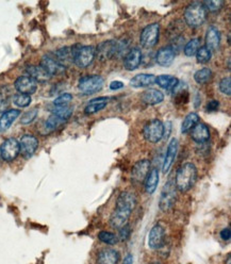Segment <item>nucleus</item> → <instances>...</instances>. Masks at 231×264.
I'll list each match as a JSON object with an SVG mask.
<instances>
[{"label":"nucleus","instance_id":"1","mask_svg":"<svg viewBox=\"0 0 231 264\" xmlns=\"http://www.w3.org/2000/svg\"><path fill=\"white\" fill-rule=\"evenodd\" d=\"M136 204V197L132 192H122L118 198L116 208L110 218V225L114 229H120L127 224Z\"/></svg>","mask_w":231,"mask_h":264},{"label":"nucleus","instance_id":"2","mask_svg":"<svg viewBox=\"0 0 231 264\" xmlns=\"http://www.w3.org/2000/svg\"><path fill=\"white\" fill-rule=\"evenodd\" d=\"M197 180V168L193 163H184L178 168L175 177V186L180 192H188Z\"/></svg>","mask_w":231,"mask_h":264},{"label":"nucleus","instance_id":"3","mask_svg":"<svg viewBox=\"0 0 231 264\" xmlns=\"http://www.w3.org/2000/svg\"><path fill=\"white\" fill-rule=\"evenodd\" d=\"M207 18V11H206L202 2L190 4L184 11V20L188 26L192 28L200 27Z\"/></svg>","mask_w":231,"mask_h":264},{"label":"nucleus","instance_id":"4","mask_svg":"<svg viewBox=\"0 0 231 264\" xmlns=\"http://www.w3.org/2000/svg\"><path fill=\"white\" fill-rule=\"evenodd\" d=\"M176 200H177V188L175 186L174 181L168 180V182L164 184L161 191L160 200H159L160 210L163 212L170 211L176 204Z\"/></svg>","mask_w":231,"mask_h":264},{"label":"nucleus","instance_id":"5","mask_svg":"<svg viewBox=\"0 0 231 264\" xmlns=\"http://www.w3.org/2000/svg\"><path fill=\"white\" fill-rule=\"evenodd\" d=\"M104 84V81L102 76L90 75L80 78L78 88L84 95H92L100 92Z\"/></svg>","mask_w":231,"mask_h":264},{"label":"nucleus","instance_id":"6","mask_svg":"<svg viewBox=\"0 0 231 264\" xmlns=\"http://www.w3.org/2000/svg\"><path fill=\"white\" fill-rule=\"evenodd\" d=\"M159 34H160V24L156 22L150 24L142 30L141 36H140V42H141V45L144 48L150 49L158 43Z\"/></svg>","mask_w":231,"mask_h":264},{"label":"nucleus","instance_id":"7","mask_svg":"<svg viewBox=\"0 0 231 264\" xmlns=\"http://www.w3.org/2000/svg\"><path fill=\"white\" fill-rule=\"evenodd\" d=\"M143 136L147 142L158 143L163 138V122L160 120H152L143 128Z\"/></svg>","mask_w":231,"mask_h":264},{"label":"nucleus","instance_id":"8","mask_svg":"<svg viewBox=\"0 0 231 264\" xmlns=\"http://www.w3.org/2000/svg\"><path fill=\"white\" fill-rule=\"evenodd\" d=\"M95 59V47L94 46H79L77 49L75 58H74V63L78 68H86L92 64Z\"/></svg>","mask_w":231,"mask_h":264},{"label":"nucleus","instance_id":"9","mask_svg":"<svg viewBox=\"0 0 231 264\" xmlns=\"http://www.w3.org/2000/svg\"><path fill=\"white\" fill-rule=\"evenodd\" d=\"M0 154H2V158L6 162L15 160L16 156L20 154V142L14 138H6L0 147Z\"/></svg>","mask_w":231,"mask_h":264},{"label":"nucleus","instance_id":"10","mask_svg":"<svg viewBox=\"0 0 231 264\" xmlns=\"http://www.w3.org/2000/svg\"><path fill=\"white\" fill-rule=\"evenodd\" d=\"M38 147V140L31 134H24L20 141V154L24 159H30Z\"/></svg>","mask_w":231,"mask_h":264},{"label":"nucleus","instance_id":"11","mask_svg":"<svg viewBox=\"0 0 231 264\" xmlns=\"http://www.w3.org/2000/svg\"><path fill=\"white\" fill-rule=\"evenodd\" d=\"M40 66L50 77L62 75L63 72H65V66L60 64L54 59V56H50L49 54H46L42 58V60H40Z\"/></svg>","mask_w":231,"mask_h":264},{"label":"nucleus","instance_id":"12","mask_svg":"<svg viewBox=\"0 0 231 264\" xmlns=\"http://www.w3.org/2000/svg\"><path fill=\"white\" fill-rule=\"evenodd\" d=\"M150 170V162L148 160H141L134 164L131 172V180L134 184H142L145 181L148 172Z\"/></svg>","mask_w":231,"mask_h":264},{"label":"nucleus","instance_id":"13","mask_svg":"<svg viewBox=\"0 0 231 264\" xmlns=\"http://www.w3.org/2000/svg\"><path fill=\"white\" fill-rule=\"evenodd\" d=\"M14 86L20 94L31 96L38 90V82H36L29 76H20L14 82Z\"/></svg>","mask_w":231,"mask_h":264},{"label":"nucleus","instance_id":"14","mask_svg":"<svg viewBox=\"0 0 231 264\" xmlns=\"http://www.w3.org/2000/svg\"><path fill=\"white\" fill-rule=\"evenodd\" d=\"M165 244V230L161 225H154L148 236V246L152 250H161Z\"/></svg>","mask_w":231,"mask_h":264},{"label":"nucleus","instance_id":"15","mask_svg":"<svg viewBox=\"0 0 231 264\" xmlns=\"http://www.w3.org/2000/svg\"><path fill=\"white\" fill-rule=\"evenodd\" d=\"M95 56L99 61L106 62L115 56V40H109L100 43L95 49Z\"/></svg>","mask_w":231,"mask_h":264},{"label":"nucleus","instance_id":"16","mask_svg":"<svg viewBox=\"0 0 231 264\" xmlns=\"http://www.w3.org/2000/svg\"><path fill=\"white\" fill-rule=\"evenodd\" d=\"M142 62V50L140 47H134L124 58V66L127 70H136Z\"/></svg>","mask_w":231,"mask_h":264},{"label":"nucleus","instance_id":"17","mask_svg":"<svg viewBox=\"0 0 231 264\" xmlns=\"http://www.w3.org/2000/svg\"><path fill=\"white\" fill-rule=\"evenodd\" d=\"M178 140L177 138H172L170 142L168 143V150H166V154H165V158L163 161V166H162V170L164 174H166V172H170V168L172 166V164L175 162L176 159V156L178 152Z\"/></svg>","mask_w":231,"mask_h":264},{"label":"nucleus","instance_id":"18","mask_svg":"<svg viewBox=\"0 0 231 264\" xmlns=\"http://www.w3.org/2000/svg\"><path fill=\"white\" fill-rule=\"evenodd\" d=\"M176 56V52L174 49L172 48L170 45L164 46L160 48L156 56V61L159 65L163 66V68H168L172 63L174 62Z\"/></svg>","mask_w":231,"mask_h":264},{"label":"nucleus","instance_id":"19","mask_svg":"<svg viewBox=\"0 0 231 264\" xmlns=\"http://www.w3.org/2000/svg\"><path fill=\"white\" fill-rule=\"evenodd\" d=\"M80 45H75L72 47H63L59 50H56L54 54V59L65 66V64H68L74 62V58H75L77 49L79 48Z\"/></svg>","mask_w":231,"mask_h":264},{"label":"nucleus","instance_id":"20","mask_svg":"<svg viewBox=\"0 0 231 264\" xmlns=\"http://www.w3.org/2000/svg\"><path fill=\"white\" fill-rule=\"evenodd\" d=\"M220 44V32L216 27L211 26L207 30V34H206V47H207L212 52L218 50Z\"/></svg>","mask_w":231,"mask_h":264},{"label":"nucleus","instance_id":"21","mask_svg":"<svg viewBox=\"0 0 231 264\" xmlns=\"http://www.w3.org/2000/svg\"><path fill=\"white\" fill-rule=\"evenodd\" d=\"M191 136L193 141H195L198 144H204L207 143L210 140V131L207 125L198 122L197 125L192 129Z\"/></svg>","mask_w":231,"mask_h":264},{"label":"nucleus","instance_id":"22","mask_svg":"<svg viewBox=\"0 0 231 264\" xmlns=\"http://www.w3.org/2000/svg\"><path fill=\"white\" fill-rule=\"evenodd\" d=\"M120 252L113 248H104L98 252L97 263L98 264H118Z\"/></svg>","mask_w":231,"mask_h":264},{"label":"nucleus","instance_id":"23","mask_svg":"<svg viewBox=\"0 0 231 264\" xmlns=\"http://www.w3.org/2000/svg\"><path fill=\"white\" fill-rule=\"evenodd\" d=\"M156 84V76L152 74H140L134 76L130 81V86L132 88H147Z\"/></svg>","mask_w":231,"mask_h":264},{"label":"nucleus","instance_id":"24","mask_svg":"<svg viewBox=\"0 0 231 264\" xmlns=\"http://www.w3.org/2000/svg\"><path fill=\"white\" fill-rule=\"evenodd\" d=\"M20 115V111L16 109H11L4 112V114L0 116V132H4L9 129L12 124L18 120Z\"/></svg>","mask_w":231,"mask_h":264},{"label":"nucleus","instance_id":"25","mask_svg":"<svg viewBox=\"0 0 231 264\" xmlns=\"http://www.w3.org/2000/svg\"><path fill=\"white\" fill-rule=\"evenodd\" d=\"M26 72L28 74V76L36 82H47L52 78L40 65L26 66Z\"/></svg>","mask_w":231,"mask_h":264},{"label":"nucleus","instance_id":"26","mask_svg":"<svg viewBox=\"0 0 231 264\" xmlns=\"http://www.w3.org/2000/svg\"><path fill=\"white\" fill-rule=\"evenodd\" d=\"M172 92L174 94V102L176 104H184L188 102V90L184 82L179 81Z\"/></svg>","mask_w":231,"mask_h":264},{"label":"nucleus","instance_id":"27","mask_svg":"<svg viewBox=\"0 0 231 264\" xmlns=\"http://www.w3.org/2000/svg\"><path fill=\"white\" fill-rule=\"evenodd\" d=\"M164 95L162 92L154 88H150L145 90L142 95V100L144 104H150V106H156L159 104L163 102Z\"/></svg>","mask_w":231,"mask_h":264},{"label":"nucleus","instance_id":"28","mask_svg":"<svg viewBox=\"0 0 231 264\" xmlns=\"http://www.w3.org/2000/svg\"><path fill=\"white\" fill-rule=\"evenodd\" d=\"M144 184H145V191L148 194H154L159 184V170L156 168H152L150 172H148Z\"/></svg>","mask_w":231,"mask_h":264},{"label":"nucleus","instance_id":"29","mask_svg":"<svg viewBox=\"0 0 231 264\" xmlns=\"http://www.w3.org/2000/svg\"><path fill=\"white\" fill-rule=\"evenodd\" d=\"M106 104H108V98L106 97H99V98L92 99V100H90L86 106L84 113L86 115L97 113L99 111H102V109H104Z\"/></svg>","mask_w":231,"mask_h":264},{"label":"nucleus","instance_id":"30","mask_svg":"<svg viewBox=\"0 0 231 264\" xmlns=\"http://www.w3.org/2000/svg\"><path fill=\"white\" fill-rule=\"evenodd\" d=\"M179 80L170 75H161L156 77V84H158L160 88L168 90V92H172V90L175 88V86L178 84Z\"/></svg>","mask_w":231,"mask_h":264},{"label":"nucleus","instance_id":"31","mask_svg":"<svg viewBox=\"0 0 231 264\" xmlns=\"http://www.w3.org/2000/svg\"><path fill=\"white\" fill-rule=\"evenodd\" d=\"M198 122H200V116L194 112L188 113L184 118L182 125H181V132H182V134H188Z\"/></svg>","mask_w":231,"mask_h":264},{"label":"nucleus","instance_id":"32","mask_svg":"<svg viewBox=\"0 0 231 264\" xmlns=\"http://www.w3.org/2000/svg\"><path fill=\"white\" fill-rule=\"evenodd\" d=\"M212 78V70L208 68H204L200 70H197L194 75V80L198 84H204L209 82Z\"/></svg>","mask_w":231,"mask_h":264},{"label":"nucleus","instance_id":"33","mask_svg":"<svg viewBox=\"0 0 231 264\" xmlns=\"http://www.w3.org/2000/svg\"><path fill=\"white\" fill-rule=\"evenodd\" d=\"M72 108L70 106H54V109L52 110V115H56V118H59L63 120H68L72 114Z\"/></svg>","mask_w":231,"mask_h":264},{"label":"nucleus","instance_id":"34","mask_svg":"<svg viewBox=\"0 0 231 264\" xmlns=\"http://www.w3.org/2000/svg\"><path fill=\"white\" fill-rule=\"evenodd\" d=\"M200 48V38H193L190 40V42L186 43V47H184V54L186 56H193L196 54L198 49Z\"/></svg>","mask_w":231,"mask_h":264},{"label":"nucleus","instance_id":"35","mask_svg":"<svg viewBox=\"0 0 231 264\" xmlns=\"http://www.w3.org/2000/svg\"><path fill=\"white\" fill-rule=\"evenodd\" d=\"M64 122H65V120L56 118V115H52V116L49 118L45 122V130H46L47 134H50V132L56 130Z\"/></svg>","mask_w":231,"mask_h":264},{"label":"nucleus","instance_id":"36","mask_svg":"<svg viewBox=\"0 0 231 264\" xmlns=\"http://www.w3.org/2000/svg\"><path fill=\"white\" fill-rule=\"evenodd\" d=\"M98 238L99 241L106 245H115L118 242V236H115L112 232H109V231H100L98 234Z\"/></svg>","mask_w":231,"mask_h":264},{"label":"nucleus","instance_id":"37","mask_svg":"<svg viewBox=\"0 0 231 264\" xmlns=\"http://www.w3.org/2000/svg\"><path fill=\"white\" fill-rule=\"evenodd\" d=\"M195 56H196V60H197L198 63L206 64V63H208L211 60L212 52L209 50L207 47L202 46V47H200V49H198Z\"/></svg>","mask_w":231,"mask_h":264},{"label":"nucleus","instance_id":"38","mask_svg":"<svg viewBox=\"0 0 231 264\" xmlns=\"http://www.w3.org/2000/svg\"><path fill=\"white\" fill-rule=\"evenodd\" d=\"M13 102L18 108H26L31 104V96L24 94H16L13 97Z\"/></svg>","mask_w":231,"mask_h":264},{"label":"nucleus","instance_id":"39","mask_svg":"<svg viewBox=\"0 0 231 264\" xmlns=\"http://www.w3.org/2000/svg\"><path fill=\"white\" fill-rule=\"evenodd\" d=\"M206 11H210V12H218L220 11L222 6H224V2L222 0H207V2H202Z\"/></svg>","mask_w":231,"mask_h":264},{"label":"nucleus","instance_id":"40","mask_svg":"<svg viewBox=\"0 0 231 264\" xmlns=\"http://www.w3.org/2000/svg\"><path fill=\"white\" fill-rule=\"evenodd\" d=\"M72 100V94L63 93L59 97L54 99V106H68Z\"/></svg>","mask_w":231,"mask_h":264},{"label":"nucleus","instance_id":"41","mask_svg":"<svg viewBox=\"0 0 231 264\" xmlns=\"http://www.w3.org/2000/svg\"><path fill=\"white\" fill-rule=\"evenodd\" d=\"M38 112V110L36 108L31 109L30 111H27L22 116L20 122L22 124V125H29V124H31L33 120H34L36 118Z\"/></svg>","mask_w":231,"mask_h":264},{"label":"nucleus","instance_id":"42","mask_svg":"<svg viewBox=\"0 0 231 264\" xmlns=\"http://www.w3.org/2000/svg\"><path fill=\"white\" fill-rule=\"evenodd\" d=\"M220 90L222 94L230 96V94H231V79H230V77H225L220 80Z\"/></svg>","mask_w":231,"mask_h":264},{"label":"nucleus","instance_id":"43","mask_svg":"<svg viewBox=\"0 0 231 264\" xmlns=\"http://www.w3.org/2000/svg\"><path fill=\"white\" fill-rule=\"evenodd\" d=\"M130 234H131V227L130 225L126 224L125 226H122L120 229V234H118V240L120 241H127L128 238H130Z\"/></svg>","mask_w":231,"mask_h":264},{"label":"nucleus","instance_id":"44","mask_svg":"<svg viewBox=\"0 0 231 264\" xmlns=\"http://www.w3.org/2000/svg\"><path fill=\"white\" fill-rule=\"evenodd\" d=\"M170 131H172V122H166L165 124H163V138H168Z\"/></svg>","mask_w":231,"mask_h":264},{"label":"nucleus","instance_id":"45","mask_svg":"<svg viewBox=\"0 0 231 264\" xmlns=\"http://www.w3.org/2000/svg\"><path fill=\"white\" fill-rule=\"evenodd\" d=\"M218 108H220V102L218 100H211L207 104V110H208V112L218 111Z\"/></svg>","mask_w":231,"mask_h":264},{"label":"nucleus","instance_id":"46","mask_svg":"<svg viewBox=\"0 0 231 264\" xmlns=\"http://www.w3.org/2000/svg\"><path fill=\"white\" fill-rule=\"evenodd\" d=\"M220 238H222L224 241H229L230 238H231V232H230V229L229 228H225L220 231Z\"/></svg>","mask_w":231,"mask_h":264},{"label":"nucleus","instance_id":"47","mask_svg":"<svg viewBox=\"0 0 231 264\" xmlns=\"http://www.w3.org/2000/svg\"><path fill=\"white\" fill-rule=\"evenodd\" d=\"M124 86H125V84H124L122 81H112L111 84H110V88L112 90H118L122 88Z\"/></svg>","mask_w":231,"mask_h":264},{"label":"nucleus","instance_id":"48","mask_svg":"<svg viewBox=\"0 0 231 264\" xmlns=\"http://www.w3.org/2000/svg\"><path fill=\"white\" fill-rule=\"evenodd\" d=\"M134 263V256L131 254H128L125 258H124L122 264H132Z\"/></svg>","mask_w":231,"mask_h":264},{"label":"nucleus","instance_id":"49","mask_svg":"<svg viewBox=\"0 0 231 264\" xmlns=\"http://www.w3.org/2000/svg\"><path fill=\"white\" fill-rule=\"evenodd\" d=\"M225 264H231V257H230V256H228V257H227V260H226Z\"/></svg>","mask_w":231,"mask_h":264},{"label":"nucleus","instance_id":"50","mask_svg":"<svg viewBox=\"0 0 231 264\" xmlns=\"http://www.w3.org/2000/svg\"><path fill=\"white\" fill-rule=\"evenodd\" d=\"M150 264H160V263H158V262H154V263H150Z\"/></svg>","mask_w":231,"mask_h":264},{"label":"nucleus","instance_id":"51","mask_svg":"<svg viewBox=\"0 0 231 264\" xmlns=\"http://www.w3.org/2000/svg\"><path fill=\"white\" fill-rule=\"evenodd\" d=\"M0 159H2V154H0Z\"/></svg>","mask_w":231,"mask_h":264}]
</instances>
